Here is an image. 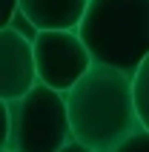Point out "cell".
<instances>
[{
  "mask_svg": "<svg viewBox=\"0 0 149 152\" xmlns=\"http://www.w3.org/2000/svg\"><path fill=\"white\" fill-rule=\"evenodd\" d=\"M34 60L40 83L66 95L92 69L95 58L77 32H40L34 37Z\"/></svg>",
  "mask_w": 149,
  "mask_h": 152,
  "instance_id": "cell-4",
  "label": "cell"
},
{
  "mask_svg": "<svg viewBox=\"0 0 149 152\" xmlns=\"http://www.w3.org/2000/svg\"><path fill=\"white\" fill-rule=\"evenodd\" d=\"M60 152H95V149H89V146H83L80 141H72L69 146H63Z\"/></svg>",
  "mask_w": 149,
  "mask_h": 152,
  "instance_id": "cell-10",
  "label": "cell"
},
{
  "mask_svg": "<svg viewBox=\"0 0 149 152\" xmlns=\"http://www.w3.org/2000/svg\"><path fill=\"white\" fill-rule=\"evenodd\" d=\"M40 83L34 43L15 29H0V101H20Z\"/></svg>",
  "mask_w": 149,
  "mask_h": 152,
  "instance_id": "cell-5",
  "label": "cell"
},
{
  "mask_svg": "<svg viewBox=\"0 0 149 152\" xmlns=\"http://www.w3.org/2000/svg\"><path fill=\"white\" fill-rule=\"evenodd\" d=\"M89 0H20V12L40 32H77Z\"/></svg>",
  "mask_w": 149,
  "mask_h": 152,
  "instance_id": "cell-6",
  "label": "cell"
},
{
  "mask_svg": "<svg viewBox=\"0 0 149 152\" xmlns=\"http://www.w3.org/2000/svg\"><path fill=\"white\" fill-rule=\"evenodd\" d=\"M77 34L95 63L135 75L149 58V0H89Z\"/></svg>",
  "mask_w": 149,
  "mask_h": 152,
  "instance_id": "cell-2",
  "label": "cell"
},
{
  "mask_svg": "<svg viewBox=\"0 0 149 152\" xmlns=\"http://www.w3.org/2000/svg\"><path fill=\"white\" fill-rule=\"evenodd\" d=\"M132 89H135V106H138L141 124H143V129H149V58L132 75Z\"/></svg>",
  "mask_w": 149,
  "mask_h": 152,
  "instance_id": "cell-7",
  "label": "cell"
},
{
  "mask_svg": "<svg viewBox=\"0 0 149 152\" xmlns=\"http://www.w3.org/2000/svg\"><path fill=\"white\" fill-rule=\"evenodd\" d=\"M9 29H15L17 34H23V37H29V40H34V37H37V34H40V29H37V26L32 23V20H29V17L23 15V12H17L15 17H12V20H9Z\"/></svg>",
  "mask_w": 149,
  "mask_h": 152,
  "instance_id": "cell-8",
  "label": "cell"
},
{
  "mask_svg": "<svg viewBox=\"0 0 149 152\" xmlns=\"http://www.w3.org/2000/svg\"><path fill=\"white\" fill-rule=\"evenodd\" d=\"M74 141L95 152H118L143 129L135 106L132 75L103 63L92 69L66 92Z\"/></svg>",
  "mask_w": 149,
  "mask_h": 152,
  "instance_id": "cell-1",
  "label": "cell"
},
{
  "mask_svg": "<svg viewBox=\"0 0 149 152\" xmlns=\"http://www.w3.org/2000/svg\"><path fill=\"white\" fill-rule=\"evenodd\" d=\"M0 152H12V149H0Z\"/></svg>",
  "mask_w": 149,
  "mask_h": 152,
  "instance_id": "cell-11",
  "label": "cell"
},
{
  "mask_svg": "<svg viewBox=\"0 0 149 152\" xmlns=\"http://www.w3.org/2000/svg\"><path fill=\"white\" fill-rule=\"evenodd\" d=\"M118 152H149V129H141L138 135H132Z\"/></svg>",
  "mask_w": 149,
  "mask_h": 152,
  "instance_id": "cell-9",
  "label": "cell"
},
{
  "mask_svg": "<svg viewBox=\"0 0 149 152\" xmlns=\"http://www.w3.org/2000/svg\"><path fill=\"white\" fill-rule=\"evenodd\" d=\"M0 112L6 124L0 149L60 152L74 141L66 95L46 83H37L20 101H0Z\"/></svg>",
  "mask_w": 149,
  "mask_h": 152,
  "instance_id": "cell-3",
  "label": "cell"
}]
</instances>
